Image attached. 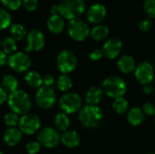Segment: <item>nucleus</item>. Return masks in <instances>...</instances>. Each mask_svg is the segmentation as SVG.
<instances>
[{"label": "nucleus", "instance_id": "f257e3e1", "mask_svg": "<svg viewBox=\"0 0 155 154\" xmlns=\"http://www.w3.org/2000/svg\"><path fill=\"white\" fill-rule=\"evenodd\" d=\"M7 100L9 108L17 115H25L28 113L32 107L30 96L23 90H16L10 93Z\"/></svg>", "mask_w": 155, "mask_h": 154}, {"label": "nucleus", "instance_id": "f03ea898", "mask_svg": "<svg viewBox=\"0 0 155 154\" xmlns=\"http://www.w3.org/2000/svg\"><path fill=\"white\" fill-rule=\"evenodd\" d=\"M57 6L59 15L70 21L80 16L85 9L84 0H62Z\"/></svg>", "mask_w": 155, "mask_h": 154}, {"label": "nucleus", "instance_id": "7ed1b4c3", "mask_svg": "<svg viewBox=\"0 0 155 154\" xmlns=\"http://www.w3.org/2000/svg\"><path fill=\"white\" fill-rule=\"evenodd\" d=\"M79 120L86 128H96L103 120V112L97 105H85L80 110Z\"/></svg>", "mask_w": 155, "mask_h": 154}, {"label": "nucleus", "instance_id": "20e7f679", "mask_svg": "<svg viewBox=\"0 0 155 154\" xmlns=\"http://www.w3.org/2000/svg\"><path fill=\"white\" fill-rule=\"evenodd\" d=\"M103 92L109 97L118 98L123 97V95L126 93V84L119 76H110L106 78L102 84Z\"/></svg>", "mask_w": 155, "mask_h": 154}, {"label": "nucleus", "instance_id": "39448f33", "mask_svg": "<svg viewBox=\"0 0 155 154\" xmlns=\"http://www.w3.org/2000/svg\"><path fill=\"white\" fill-rule=\"evenodd\" d=\"M68 34L75 41L81 42L85 40L90 34V29L86 22L82 19L71 20L68 24Z\"/></svg>", "mask_w": 155, "mask_h": 154}, {"label": "nucleus", "instance_id": "423d86ee", "mask_svg": "<svg viewBox=\"0 0 155 154\" xmlns=\"http://www.w3.org/2000/svg\"><path fill=\"white\" fill-rule=\"evenodd\" d=\"M56 64L59 71L62 74H66L75 69L77 64V58L72 51L64 50L57 55Z\"/></svg>", "mask_w": 155, "mask_h": 154}, {"label": "nucleus", "instance_id": "0eeeda50", "mask_svg": "<svg viewBox=\"0 0 155 154\" xmlns=\"http://www.w3.org/2000/svg\"><path fill=\"white\" fill-rule=\"evenodd\" d=\"M59 105L64 113H74L78 110H80L82 106V98L78 93H68L64 94L60 98Z\"/></svg>", "mask_w": 155, "mask_h": 154}, {"label": "nucleus", "instance_id": "6e6552de", "mask_svg": "<svg viewBox=\"0 0 155 154\" xmlns=\"http://www.w3.org/2000/svg\"><path fill=\"white\" fill-rule=\"evenodd\" d=\"M35 101L37 105L43 109L51 108L56 101V94L54 90L52 87H47L45 85L41 86L36 92Z\"/></svg>", "mask_w": 155, "mask_h": 154}, {"label": "nucleus", "instance_id": "1a4fd4ad", "mask_svg": "<svg viewBox=\"0 0 155 154\" xmlns=\"http://www.w3.org/2000/svg\"><path fill=\"white\" fill-rule=\"evenodd\" d=\"M19 130L22 133L32 135L35 133L41 127L40 118L34 113H26L22 115L19 121Z\"/></svg>", "mask_w": 155, "mask_h": 154}, {"label": "nucleus", "instance_id": "9d476101", "mask_svg": "<svg viewBox=\"0 0 155 154\" xmlns=\"http://www.w3.org/2000/svg\"><path fill=\"white\" fill-rule=\"evenodd\" d=\"M37 139L41 145L46 148H54L61 142V135L57 130L52 127H45L39 132Z\"/></svg>", "mask_w": 155, "mask_h": 154}, {"label": "nucleus", "instance_id": "9b49d317", "mask_svg": "<svg viewBox=\"0 0 155 154\" xmlns=\"http://www.w3.org/2000/svg\"><path fill=\"white\" fill-rule=\"evenodd\" d=\"M8 65L12 70L17 73H23L31 66V59L25 53L16 52L11 54L7 60Z\"/></svg>", "mask_w": 155, "mask_h": 154}, {"label": "nucleus", "instance_id": "f8f14e48", "mask_svg": "<svg viewBox=\"0 0 155 154\" xmlns=\"http://www.w3.org/2000/svg\"><path fill=\"white\" fill-rule=\"evenodd\" d=\"M134 75L140 84L143 85L151 84L154 75L153 67L148 62H142L136 66L134 70Z\"/></svg>", "mask_w": 155, "mask_h": 154}, {"label": "nucleus", "instance_id": "ddd939ff", "mask_svg": "<svg viewBox=\"0 0 155 154\" xmlns=\"http://www.w3.org/2000/svg\"><path fill=\"white\" fill-rule=\"evenodd\" d=\"M27 45L25 47L26 52L40 51L45 45V35L38 29H32L26 36Z\"/></svg>", "mask_w": 155, "mask_h": 154}, {"label": "nucleus", "instance_id": "4468645a", "mask_svg": "<svg viewBox=\"0 0 155 154\" xmlns=\"http://www.w3.org/2000/svg\"><path fill=\"white\" fill-rule=\"evenodd\" d=\"M123 47L122 41L118 38H111L107 40L103 46V54L108 59L116 58Z\"/></svg>", "mask_w": 155, "mask_h": 154}, {"label": "nucleus", "instance_id": "2eb2a0df", "mask_svg": "<svg viewBox=\"0 0 155 154\" xmlns=\"http://www.w3.org/2000/svg\"><path fill=\"white\" fill-rule=\"evenodd\" d=\"M106 16V8L104 5L96 3L92 5L87 11V19L93 24L101 23Z\"/></svg>", "mask_w": 155, "mask_h": 154}, {"label": "nucleus", "instance_id": "dca6fc26", "mask_svg": "<svg viewBox=\"0 0 155 154\" xmlns=\"http://www.w3.org/2000/svg\"><path fill=\"white\" fill-rule=\"evenodd\" d=\"M22 140V132L19 129L9 128L4 133V141L8 146H16Z\"/></svg>", "mask_w": 155, "mask_h": 154}, {"label": "nucleus", "instance_id": "f3484780", "mask_svg": "<svg viewBox=\"0 0 155 154\" xmlns=\"http://www.w3.org/2000/svg\"><path fill=\"white\" fill-rule=\"evenodd\" d=\"M61 142L68 148H74L80 144V136L75 131H66L61 135Z\"/></svg>", "mask_w": 155, "mask_h": 154}, {"label": "nucleus", "instance_id": "a211bd4d", "mask_svg": "<svg viewBox=\"0 0 155 154\" xmlns=\"http://www.w3.org/2000/svg\"><path fill=\"white\" fill-rule=\"evenodd\" d=\"M104 92L101 88L93 86L91 87L85 95V101L88 105H97L103 99Z\"/></svg>", "mask_w": 155, "mask_h": 154}, {"label": "nucleus", "instance_id": "6ab92c4d", "mask_svg": "<svg viewBox=\"0 0 155 154\" xmlns=\"http://www.w3.org/2000/svg\"><path fill=\"white\" fill-rule=\"evenodd\" d=\"M64 22L61 15H52L47 21V28L54 34H59L64 30Z\"/></svg>", "mask_w": 155, "mask_h": 154}, {"label": "nucleus", "instance_id": "aec40b11", "mask_svg": "<svg viewBox=\"0 0 155 154\" xmlns=\"http://www.w3.org/2000/svg\"><path fill=\"white\" fill-rule=\"evenodd\" d=\"M119 70L124 74H130L135 70V62L134 58L130 55L122 56L117 63Z\"/></svg>", "mask_w": 155, "mask_h": 154}, {"label": "nucleus", "instance_id": "412c9836", "mask_svg": "<svg viewBox=\"0 0 155 154\" xmlns=\"http://www.w3.org/2000/svg\"><path fill=\"white\" fill-rule=\"evenodd\" d=\"M127 120L132 125L138 126L144 121V113L139 107L132 108L127 113Z\"/></svg>", "mask_w": 155, "mask_h": 154}, {"label": "nucleus", "instance_id": "4be33fe9", "mask_svg": "<svg viewBox=\"0 0 155 154\" xmlns=\"http://www.w3.org/2000/svg\"><path fill=\"white\" fill-rule=\"evenodd\" d=\"M25 81L30 87L33 88H40L43 86V78L40 74L35 71H30L26 73Z\"/></svg>", "mask_w": 155, "mask_h": 154}, {"label": "nucleus", "instance_id": "5701e85b", "mask_svg": "<svg viewBox=\"0 0 155 154\" xmlns=\"http://www.w3.org/2000/svg\"><path fill=\"white\" fill-rule=\"evenodd\" d=\"M18 82L14 75L6 74L2 79V88L9 93H12L17 90Z\"/></svg>", "mask_w": 155, "mask_h": 154}, {"label": "nucleus", "instance_id": "b1692460", "mask_svg": "<svg viewBox=\"0 0 155 154\" xmlns=\"http://www.w3.org/2000/svg\"><path fill=\"white\" fill-rule=\"evenodd\" d=\"M108 34H109V29L107 26L104 25H98L90 31L91 37L95 41L104 40L108 36Z\"/></svg>", "mask_w": 155, "mask_h": 154}, {"label": "nucleus", "instance_id": "393cba45", "mask_svg": "<svg viewBox=\"0 0 155 154\" xmlns=\"http://www.w3.org/2000/svg\"><path fill=\"white\" fill-rule=\"evenodd\" d=\"M54 126L58 131L61 132H66L67 129L70 126V120L66 113H60L56 114L54 118Z\"/></svg>", "mask_w": 155, "mask_h": 154}, {"label": "nucleus", "instance_id": "a878e982", "mask_svg": "<svg viewBox=\"0 0 155 154\" xmlns=\"http://www.w3.org/2000/svg\"><path fill=\"white\" fill-rule=\"evenodd\" d=\"M2 51L5 54H13L15 53H16V49H17V45H16V42L14 38L12 37H6L3 40L2 42Z\"/></svg>", "mask_w": 155, "mask_h": 154}, {"label": "nucleus", "instance_id": "bb28decb", "mask_svg": "<svg viewBox=\"0 0 155 154\" xmlns=\"http://www.w3.org/2000/svg\"><path fill=\"white\" fill-rule=\"evenodd\" d=\"M10 32L12 38L15 41H20L26 35V31L21 24H13L11 25Z\"/></svg>", "mask_w": 155, "mask_h": 154}, {"label": "nucleus", "instance_id": "cd10ccee", "mask_svg": "<svg viewBox=\"0 0 155 154\" xmlns=\"http://www.w3.org/2000/svg\"><path fill=\"white\" fill-rule=\"evenodd\" d=\"M113 109L115 113L122 114L124 113L128 109V102L124 97H118L115 98L113 103Z\"/></svg>", "mask_w": 155, "mask_h": 154}, {"label": "nucleus", "instance_id": "c85d7f7f", "mask_svg": "<svg viewBox=\"0 0 155 154\" xmlns=\"http://www.w3.org/2000/svg\"><path fill=\"white\" fill-rule=\"evenodd\" d=\"M73 86V83L70 79V77L66 74H62L58 77L57 80V87L62 92H67L69 91Z\"/></svg>", "mask_w": 155, "mask_h": 154}, {"label": "nucleus", "instance_id": "c756f323", "mask_svg": "<svg viewBox=\"0 0 155 154\" xmlns=\"http://www.w3.org/2000/svg\"><path fill=\"white\" fill-rule=\"evenodd\" d=\"M19 117L16 113H8L6 114H5L4 116V123L6 126H8L9 128H15L16 125L19 124Z\"/></svg>", "mask_w": 155, "mask_h": 154}, {"label": "nucleus", "instance_id": "7c9ffc66", "mask_svg": "<svg viewBox=\"0 0 155 154\" xmlns=\"http://www.w3.org/2000/svg\"><path fill=\"white\" fill-rule=\"evenodd\" d=\"M12 18L10 14L6 10L0 8V30H4L10 26Z\"/></svg>", "mask_w": 155, "mask_h": 154}, {"label": "nucleus", "instance_id": "2f4dec72", "mask_svg": "<svg viewBox=\"0 0 155 154\" xmlns=\"http://www.w3.org/2000/svg\"><path fill=\"white\" fill-rule=\"evenodd\" d=\"M143 9L149 18H155V0H146L143 5Z\"/></svg>", "mask_w": 155, "mask_h": 154}, {"label": "nucleus", "instance_id": "473e14b6", "mask_svg": "<svg viewBox=\"0 0 155 154\" xmlns=\"http://www.w3.org/2000/svg\"><path fill=\"white\" fill-rule=\"evenodd\" d=\"M41 144L39 143V142H30L26 144L25 146V150L28 154H36L38 153L41 150Z\"/></svg>", "mask_w": 155, "mask_h": 154}, {"label": "nucleus", "instance_id": "72a5a7b5", "mask_svg": "<svg viewBox=\"0 0 155 154\" xmlns=\"http://www.w3.org/2000/svg\"><path fill=\"white\" fill-rule=\"evenodd\" d=\"M0 1L9 10H17L22 5L21 0H0Z\"/></svg>", "mask_w": 155, "mask_h": 154}, {"label": "nucleus", "instance_id": "f704fd0d", "mask_svg": "<svg viewBox=\"0 0 155 154\" xmlns=\"http://www.w3.org/2000/svg\"><path fill=\"white\" fill-rule=\"evenodd\" d=\"M22 5L27 11H35L38 6V0H23Z\"/></svg>", "mask_w": 155, "mask_h": 154}, {"label": "nucleus", "instance_id": "c9c22d12", "mask_svg": "<svg viewBox=\"0 0 155 154\" xmlns=\"http://www.w3.org/2000/svg\"><path fill=\"white\" fill-rule=\"evenodd\" d=\"M152 25H153V23H152V20L150 18H143L139 23V28L142 31H144V32L150 30Z\"/></svg>", "mask_w": 155, "mask_h": 154}, {"label": "nucleus", "instance_id": "e433bc0d", "mask_svg": "<svg viewBox=\"0 0 155 154\" xmlns=\"http://www.w3.org/2000/svg\"><path fill=\"white\" fill-rule=\"evenodd\" d=\"M143 112L146 115L153 116L155 115V106L151 103H145L143 106Z\"/></svg>", "mask_w": 155, "mask_h": 154}, {"label": "nucleus", "instance_id": "4c0bfd02", "mask_svg": "<svg viewBox=\"0 0 155 154\" xmlns=\"http://www.w3.org/2000/svg\"><path fill=\"white\" fill-rule=\"evenodd\" d=\"M103 56H104L103 51L100 50V49H94V50H93V51L90 53V54H89L90 59H92L93 61L100 60Z\"/></svg>", "mask_w": 155, "mask_h": 154}, {"label": "nucleus", "instance_id": "58836bf2", "mask_svg": "<svg viewBox=\"0 0 155 154\" xmlns=\"http://www.w3.org/2000/svg\"><path fill=\"white\" fill-rule=\"evenodd\" d=\"M43 84H44L45 86L52 87V85L54 84V76L51 75V74H46L43 78Z\"/></svg>", "mask_w": 155, "mask_h": 154}, {"label": "nucleus", "instance_id": "ea45409f", "mask_svg": "<svg viewBox=\"0 0 155 154\" xmlns=\"http://www.w3.org/2000/svg\"><path fill=\"white\" fill-rule=\"evenodd\" d=\"M7 99H8L7 93H6L2 87H0V105L3 104Z\"/></svg>", "mask_w": 155, "mask_h": 154}, {"label": "nucleus", "instance_id": "a19ab883", "mask_svg": "<svg viewBox=\"0 0 155 154\" xmlns=\"http://www.w3.org/2000/svg\"><path fill=\"white\" fill-rule=\"evenodd\" d=\"M7 60H8V58L6 57V54L2 50H0V67L4 66Z\"/></svg>", "mask_w": 155, "mask_h": 154}, {"label": "nucleus", "instance_id": "79ce46f5", "mask_svg": "<svg viewBox=\"0 0 155 154\" xmlns=\"http://www.w3.org/2000/svg\"><path fill=\"white\" fill-rule=\"evenodd\" d=\"M153 91V85L151 84H144L143 85V92L147 94H150L152 93Z\"/></svg>", "mask_w": 155, "mask_h": 154}, {"label": "nucleus", "instance_id": "37998d69", "mask_svg": "<svg viewBox=\"0 0 155 154\" xmlns=\"http://www.w3.org/2000/svg\"><path fill=\"white\" fill-rule=\"evenodd\" d=\"M51 13H52V15H59L58 14V6H57V5H53L51 7Z\"/></svg>", "mask_w": 155, "mask_h": 154}, {"label": "nucleus", "instance_id": "c03bdc74", "mask_svg": "<svg viewBox=\"0 0 155 154\" xmlns=\"http://www.w3.org/2000/svg\"><path fill=\"white\" fill-rule=\"evenodd\" d=\"M0 154H4V153H3V152H2L0 151Z\"/></svg>", "mask_w": 155, "mask_h": 154}, {"label": "nucleus", "instance_id": "a18cd8bd", "mask_svg": "<svg viewBox=\"0 0 155 154\" xmlns=\"http://www.w3.org/2000/svg\"><path fill=\"white\" fill-rule=\"evenodd\" d=\"M151 154H155V153H151Z\"/></svg>", "mask_w": 155, "mask_h": 154}, {"label": "nucleus", "instance_id": "49530a36", "mask_svg": "<svg viewBox=\"0 0 155 154\" xmlns=\"http://www.w3.org/2000/svg\"><path fill=\"white\" fill-rule=\"evenodd\" d=\"M154 123H155V119H154Z\"/></svg>", "mask_w": 155, "mask_h": 154}, {"label": "nucleus", "instance_id": "de8ad7c7", "mask_svg": "<svg viewBox=\"0 0 155 154\" xmlns=\"http://www.w3.org/2000/svg\"><path fill=\"white\" fill-rule=\"evenodd\" d=\"M0 44H1V42H0Z\"/></svg>", "mask_w": 155, "mask_h": 154}]
</instances>
